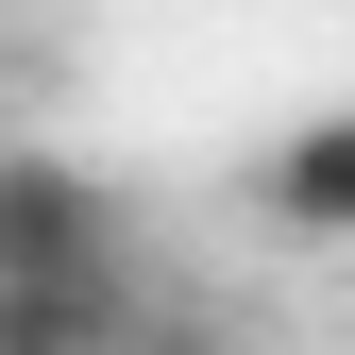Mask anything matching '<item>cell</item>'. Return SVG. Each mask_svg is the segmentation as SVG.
<instances>
[{
    "label": "cell",
    "instance_id": "obj_4",
    "mask_svg": "<svg viewBox=\"0 0 355 355\" xmlns=\"http://www.w3.org/2000/svg\"><path fill=\"white\" fill-rule=\"evenodd\" d=\"M136 355H254V338L220 322V304H169V288H153V322H136Z\"/></svg>",
    "mask_w": 355,
    "mask_h": 355
},
{
    "label": "cell",
    "instance_id": "obj_3",
    "mask_svg": "<svg viewBox=\"0 0 355 355\" xmlns=\"http://www.w3.org/2000/svg\"><path fill=\"white\" fill-rule=\"evenodd\" d=\"M254 220L304 254H355V102L304 119V136H271V169H254Z\"/></svg>",
    "mask_w": 355,
    "mask_h": 355
},
{
    "label": "cell",
    "instance_id": "obj_1",
    "mask_svg": "<svg viewBox=\"0 0 355 355\" xmlns=\"http://www.w3.org/2000/svg\"><path fill=\"white\" fill-rule=\"evenodd\" d=\"M153 271L136 254H68V271H0V355H136Z\"/></svg>",
    "mask_w": 355,
    "mask_h": 355
},
{
    "label": "cell",
    "instance_id": "obj_2",
    "mask_svg": "<svg viewBox=\"0 0 355 355\" xmlns=\"http://www.w3.org/2000/svg\"><path fill=\"white\" fill-rule=\"evenodd\" d=\"M68 254H136L119 187L85 153H0V271H68Z\"/></svg>",
    "mask_w": 355,
    "mask_h": 355
}]
</instances>
